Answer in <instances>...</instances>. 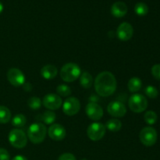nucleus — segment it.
<instances>
[{"instance_id": "19", "label": "nucleus", "mask_w": 160, "mask_h": 160, "mask_svg": "<svg viewBox=\"0 0 160 160\" xmlns=\"http://www.w3.org/2000/svg\"><path fill=\"white\" fill-rule=\"evenodd\" d=\"M105 127L112 132H117L122 128V123L118 119H111L106 122Z\"/></svg>"}, {"instance_id": "12", "label": "nucleus", "mask_w": 160, "mask_h": 160, "mask_svg": "<svg viewBox=\"0 0 160 160\" xmlns=\"http://www.w3.org/2000/svg\"><path fill=\"white\" fill-rule=\"evenodd\" d=\"M107 111L109 115L113 117L120 118L125 116L127 112L126 106L120 101L111 102L107 106Z\"/></svg>"}, {"instance_id": "31", "label": "nucleus", "mask_w": 160, "mask_h": 160, "mask_svg": "<svg viewBox=\"0 0 160 160\" xmlns=\"http://www.w3.org/2000/svg\"><path fill=\"white\" fill-rule=\"evenodd\" d=\"M11 160H28L25 156H21V155H19V156H16L15 157L12 158Z\"/></svg>"}, {"instance_id": "2", "label": "nucleus", "mask_w": 160, "mask_h": 160, "mask_svg": "<svg viewBox=\"0 0 160 160\" xmlns=\"http://www.w3.org/2000/svg\"><path fill=\"white\" fill-rule=\"evenodd\" d=\"M48 131L45 124L42 123H34L29 127L28 137L33 144H40L45 139Z\"/></svg>"}, {"instance_id": "30", "label": "nucleus", "mask_w": 160, "mask_h": 160, "mask_svg": "<svg viewBox=\"0 0 160 160\" xmlns=\"http://www.w3.org/2000/svg\"><path fill=\"white\" fill-rule=\"evenodd\" d=\"M58 160H77L76 157L73 156L71 153H63V154L61 155Z\"/></svg>"}, {"instance_id": "13", "label": "nucleus", "mask_w": 160, "mask_h": 160, "mask_svg": "<svg viewBox=\"0 0 160 160\" xmlns=\"http://www.w3.org/2000/svg\"><path fill=\"white\" fill-rule=\"evenodd\" d=\"M86 114L88 117L92 120H101L102 117H103V109L101 106L96 102H89L86 106Z\"/></svg>"}, {"instance_id": "1", "label": "nucleus", "mask_w": 160, "mask_h": 160, "mask_svg": "<svg viewBox=\"0 0 160 160\" xmlns=\"http://www.w3.org/2000/svg\"><path fill=\"white\" fill-rule=\"evenodd\" d=\"M95 92L102 97H109L117 90V79L111 72L100 73L94 81Z\"/></svg>"}, {"instance_id": "25", "label": "nucleus", "mask_w": 160, "mask_h": 160, "mask_svg": "<svg viewBox=\"0 0 160 160\" xmlns=\"http://www.w3.org/2000/svg\"><path fill=\"white\" fill-rule=\"evenodd\" d=\"M56 92L58 93V95L62 97L70 96L71 95V89L69 86L66 85V84H60L56 88Z\"/></svg>"}, {"instance_id": "27", "label": "nucleus", "mask_w": 160, "mask_h": 160, "mask_svg": "<svg viewBox=\"0 0 160 160\" xmlns=\"http://www.w3.org/2000/svg\"><path fill=\"white\" fill-rule=\"evenodd\" d=\"M145 93L148 98H157L159 92L156 88H155L152 85H148L145 88Z\"/></svg>"}, {"instance_id": "6", "label": "nucleus", "mask_w": 160, "mask_h": 160, "mask_svg": "<svg viewBox=\"0 0 160 160\" xmlns=\"http://www.w3.org/2000/svg\"><path fill=\"white\" fill-rule=\"evenodd\" d=\"M157 137L158 135L156 129L152 128V127L144 128L141 131L140 134H139L141 142L144 145L148 147L152 146V145H154L156 143Z\"/></svg>"}, {"instance_id": "4", "label": "nucleus", "mask_w": 160, "mask_h": 160, "mask_svg": "<svg viewBox=\"0 0 160 160\" xmlns=\"http://www.w3.org/2000/svg\"><path fill=\"white\" fill-rule=\"evenodd\" d=\"M128 105L132 112L141 113L148 107V100L141 94H134L130 97Z\"/></svg>"}, {"instance_id": "22", "label": "nucleus", "mask_w": 160, "mask_h": 160, "mask_svg": "<svg viewBox=\"0 0 160 160\" xmlns=\"http://www.w3.org/2000/svg\"><path fill=\"white\" fill-rule=\"evenodd\" d=\"M27 123V118L23 114H17L12 119V125L16 128H22Z\"/></svg>"}, {"instance_id": "23", "label": "nucleus", "mask_w": 160, "mask_h": 160, "mask_svg": "<svg viewBox=\"0 0 160 160\" xmlns=\"http://www.w3.org/2000/svg\"><path fill=\"white\" fill-rule=\"evenodd\" d=\"M144 119H145V121L148 125H153L157 121L158 116L154 111L149 110L145 112V116H144Z\"/></svg>"}, {"instance_id": "11", "label": "nucleus", "mask_w": 160, "mask_h": 160, "mask_svg": "<svg viewBox=\"0 0 160 160\" xmlns=\"http://www.w3.org/2000/svg\"><path fill=\"white\" fill-rule=\"evenodd\" d=\"M134 34V28L131 23L128 22H123L120 23L117 28V34L120 40L123 42H127L132 38Z\"/></svg>"}, {"instance_id": "9", "label": "nucleus", "mask_w": 160, "mask_h": 160, "mask_svg": "<svg viewBox=\"0 0 160 160\" xmlns=\"http://www.w3.org/2000/svg\"><path fill=\"white\" fill-rule=\"evenodd\" d=\"M81 103L80 101L75 97H70L65 100L62 106V111L67 116H74L80 111Z\"/></svg>"}, {"instance_id": "33", "label": "nucleus", "mask_w": 160, "mask_h": 160, "mask_svg": "<svg viewBox=\"0 0 160 160\" xmlns=\"http://www.w3.org/2000/svg\"><path fill=\"white\" fill-rule=\"evenodd\" d=\"M81 160H87V159H81Z\"/></svg>"}, {"instance_id": "26", "label": "nucleus", "mask_w": 160, "mask_h": 160, "mask_svg": "<svg viewBox=\"0 0 160 160\" xmlns=\"http://www.w3.org/2000/svg\"><path fill=\"white\" fill-rule=\"evenodd\" d=\"M28 106H29L31 109H38L39 108H41V106H42V102L40 98L34 96V97H31V98H30L29 99H28Z\"/></svg>"}, {"instance_id": "32", "label": "nucleus", "mask_w": 160, "mask_h": 160, "mask_svg": "<svg viewBox=\"0 0 160 160\" xmlns=\"http://www.w3.org/2000/svg\"><path fill=\"white\" fill-rule=\"evenodd\" d=\"M2 11H3V5H2V3L0 2V13H1Z\"/></svg>"}, {"instance_id": "14", "label": "nucleus", "mask_w": 160, "mask_h": 160, "mask_svg": "<svg viewBox=\"0 0 160 160\" xmlns=\"http://www.w3.org/2000/svg\"><path fill=\"white\" fill-rule=\"evenodd\" d=\"M48 136L51 139L54 141H62L65 138L67 135L66 129L59 123H53L49 127L48 131Z\"/></svg>"}, {"instance_id": "10", "label": "nucleus", "mask_w": 160, "mask_h": 160, "mask_svg": "<svg viewBox=\"0 0 160 160\" xmlns=\"http://www.w3.org/2000/svg\"><path fill=\"white\" fill-rule=\"evenodd\" d=\"M62 101L61 97L56 94H47L42 100V104L49 110H56L62 106Z\"/></svg>"}, {"instance_id": "20", "label": "nucleus", "mask_w": 160, "mask_h": 160, "mask_svg": "<svg viewBox=\"0 0 160 160\" xmlns=\"http://www.w3.org/2000/svg\"><path fill=\"white\" fill-rule=\"evenodd\" d=\"M11 114L10 110L4 106H0V123L5 124L10 121Z\"/></svg>"}, {"instance_id": "18", "label": "nucleus", "mask_w": 160, "mask_h": 160, "mask_svg": "<svg viewBox=\"0 0 160 160\" xmlns=\"http://www.w3.org/2000/svg\"><path fill=\"white\" fill-rule=\"evenodd\" d=\"M128 87L130 92H132V93L138 92L139 90H141L142 87V80L138 78H136V77L131 78L129 81H128Z\"/></svg>"}, {"instance_id": "7", "label": "nucleus", "mask_w": 160, "mask_h": 160, "mask_svg": "<svg viewBox=\"0 0 160 160\" xmlns=\"http://www.w3.org/2000/svg\"><path fill=\"white\" fill-rule=\"evenodd\" d=\"M88 137L94 142H97L102 138L106 134V127L102 123H92L87 130Z\"/></svg>"}, {"instance_id": "17", "label": "nucleus", "mask_w": 160, "mask_h": 160, "mask_svg": "<svg viewBox=\"0 0 160 160\" xmlns=\"http://www.w3.org/2000/svg\"><path fill=\"white\" fill-rule=\"evenodd\" d=\"M93 82V77L88 72H84L80 76V84L84 88H90Z\"/></svg>"}, {"instance_id": "29", "label": "nucleus", "mask_w": 160, "mask_h": 160, "mask_svg": "<svg viewBox=\"0 0 160 160\" xmlns=\"http://www.w3.org/2000/svg\"><path fill=\"white\" fill-rule=\"evenodd\" d=\"M0 160H10L9 152L3 148H0Z\"/></svg>"}, {"instance_id": "3", "label": "nucleus", "mask_w": 160, "mask_h": 160, "mask_svg": "<svg viewBox=\"0 0 160 160\" xmlns=\"http://www.w3.org/2000/svg\"><path fill=\"white\" fill-rule=\"evenodd\" d=\"M81 70L79 66L73 62L65 64L61 68L60 77L65 82H73L80 78Z\"/></svg>"}, {"instance_id": "21", "label": "nucleus", "mask_w": 160, "mask_h": 160, "mask_svg": "<svg viewBox=\"0 0 160 160\" xmlns=\"http://www.w3.org/2000/svg\"><path fill=\"white\" fill-rule=\"evenodd\" d=\"M56 118V115L54 112L52 110L45 111L42 115V121H43L45 124H53Z\"/></svg>"}, {"instance_id": "16", "label": "nucleus", "mask_w": 160, "mask_h": 160, "mask_svg": "<svg viewBox=\"0 0 160 160\" xmlns=\"http://www.w3.org/2000/svg\"><path fill=\"white\" fill-rule=\"evenodd\" d=\"M57 73V68L55 66L50 65V64L44 66L41 70V75L45 80L53 79V78H56Z\"/></svg>"}, {"instance_id": "24", "label": "nucleus", "mask_w": 160, "mask_h": 160, "mask_svg": "<svg viewBox=\"0 0 160 160\" xmlns=\"http://www.w3.org/2000/svg\"><path fill=\"white\" fill-rule=\"evenodd\" d=\"M134 12L138 16H145L148 12V7L145 3L138 2L134 6Z\"/></svg>"}, {"instance_id": "28", "label": "nucleus", "mask_w": 160, "mask_h": 160, "mask_svg": "<svg viewBox=\"0 0 160 160\" xmlns=\"http://www.w3.org/2000/svg\"><path fill=\"white\" fill-rule=\"evenodd\" d=\"M152 74L156 80L160 81V64H156L152 67Z\"/></svg>"}, {"instance_id": "15", "label": "nucleus", "mask_w": 160, "mask_h": 160, "mask_svg": "<svg viewBox=\"0 0 160 160\" xmlns=\"http://www.w3.org/2000/svg\"><path fill=\"white\" fill-rule=\"evenodd\" d=\"M128 12V6L123 2H116L111 7V13L117 18L124 17Z\"/></svg>"}, {"instance_id": "8", "label": "nucleus", "mask_w": 160, "mask_h": 160, "mask_svg": "<svg viewBox=\"0 0 160 160\" xmlns=\"http://www.w3.org/2000/svg\"><path fill=\"white\" fill-rule=\"evenodd\" d=\"M7 79L14 87H21L25 84L24 74L17 68H11L8 70Z\"/></svg>"}, {"instance_id": "5", "label": "nucleus", "mask_w": 160, "mask_h": 160, "mask_svg": "<svg viewBox=\"0 0 160 160\" xmlns=\"http://www.w3.org/2000/svg\"><path fill=\"white\" fill-rule=\"evenodd\" d=\"M9 142L16 148H23L28 144V136L20 129H13L9 134Z\"/></svg>"}]
</instances>
